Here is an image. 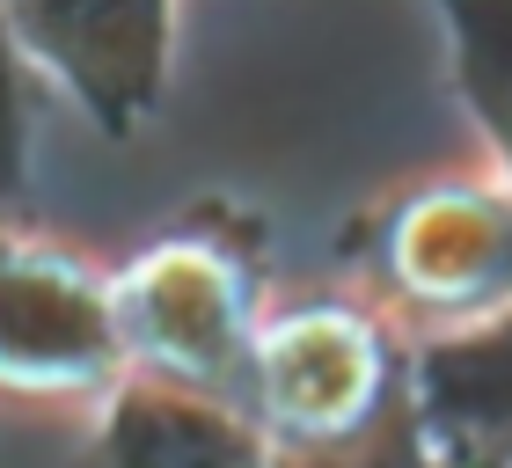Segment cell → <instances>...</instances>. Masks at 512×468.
Here are the masks:
<instances>
[{
    "instance_id": "52a82bcc",
    "label": "cell",
    "mask_w": 512,
    "mask_h": 468,
    "mask_svg": "<svg viewBox=\"0 0 512 468\" xmlns=\"http://www.w3.org/2000/svg\"><path fill=\"white\" fill-rule=\"evenodd\" d=\"M81 468H264V439L242 410L125 373L88 410Z\"/></svg>"
},
{
    "instance_id": "277c9868",
    "label": "cell",
    "mask_w": 512,
    "mask_h": 468,
    "mask_svg": "<svg viewBox=\"0 0 512 468\" xmlns=\"http://www.w3.org/2000/svg\"><path fill=\"white\" fill-rule=\"evenodd\" d=\"M118 381L110 271L37 220H0V403L88 417Z\"/></svg>"
},
{
    "instance_id": "8992f818",
    "label": "cell",
    "mask_w": 512,
    "mask_h": 468,
    "mask_svg": "<svg viewBox=\"0 0 512 468\" xmlns=\"http://www.w3.org/2000/svg\"><path fill=\"white\" fill-rule=\"evenodd\" d=\"M410 425L432 461H512V300L410 351Z\"/></svg>"
},
{
    "instance_id": "9c48e42d",
    "label": "cell",
    "mask_w": 512,
    "mask_h": 468,
    "mask_svg": "<svg viewBox=\"0 0 512 468\" xmlns=\"http://www.w3.org/2000/svg\"><path fill=\"white\" fill-rule=\"evenodd\" d=\"M30 66H22L8 15H0V220H30Z\"/></svg>"
},
{
    "instance_id": "5b68a950",
    "label": "cell",
    "mask_w": 512,
    "mask_h": 468,
    "mask_svg": "<svg viewBox=\"0 0 512 468\" xmlns=\"http://www.w3.org/2000/svg\"><path fill=\"white\" fill-rule=\"evenodd\" d=\"M0 15L30 81L44 74L103 139H139L154 125L183 30L169 0H30Z\"/></svg>"
},
{
    "instance_id": "8fae6325",
    "label": "cell",
    "mask_w": 512,
    "mask_h": 468,
    "mask_svg": "<svg viewBox=\"0 0 512 468\" xmlns=\"http://www.w3.org/2000/svg\"><path fill=\"white\" fill-rule=\"evenodd\" d=\"M425 468H512V461H432L425 454Z\"/></svg>"
},
{
    "instance_id": "7a4b0ae2",
    "label": "cell",
    "mask_w": 512,
    "mask_h": 468,
    "mask_svg": "<svg viewBox=\"0 0 512 468\" xmlns=\"http://www.w3.org/2000/svg\"><path fill=\"white\" fill-rule=\"evenodd\" d=\"M344 293L410 351L491 322L512 300V191L483 161L395 183L344 227Z\"/></svg>"
},
{
    "instance_id": "30bf717a",
    "label": "cell",
    "mask_w": 512,
    "mask_h": 468,
    "mask_svg": "<svg viewBox=\"0 0 512 468\" xmlns=\"http://www.w3.org/2000/svg\"><path fill=\"white\" fill-rule=\"evenodd\" d=\"M264 468H425V447L410 439H388V447H366V454H330V461H300V454H264Z\"/></svg>"
},
{
    "instance_id": "3957f363",
    "label": "cell",
    "mask_w": 512,
    "mask_h": 468,
    "mask_svg": "<svg viewBox=\"0 0 512 468\" xmlns=\"http://www.w3.org/2000/svg\"><path fill=\"white\" fill-rule=\"evenodd\" d=\"M242 417L264 454H366L410 439V344L352 293H300L271 300L249 344Z\"/></svg>"
},
{
    "instance_id": "6da1fadb",
    "label": "cell",
    "mask_w": 512,
    "mask_h": 468,
    "mask_svg": "<svg viewBox=\"0 0 512 468\" xmlns=\"http://www.w3.org/2000/svg\"><path fill=\"white\" fill-rule=\"evenodd\" d=\"M271 315V242L235 205H198L110 271V330L132 381L242 410L249 344Z\"/></svg>"
},
{
    "instance_id": "ba28073f",
    "label": "cell",
    "mask_w": 512,
    "mask_h": 468,
    "mask_svg": "<svg viewBox=\"0 0 512 468\" xmlns=\"http://www.w3.org/2000/svg\"><path fill=\"white\" fill-rule=\"evenodd\" d=\"M439 44L447 88L476 132V161L512 191V0H447Z\"/></svg>"
}]
</instances>
